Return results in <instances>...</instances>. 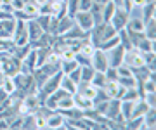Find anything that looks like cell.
Here are the masks:
<instances>
[{
  "label": "cell",
  "instance_id": "1",
  "mask_svg": "<svg viewBox=\"0 0 156 130\" xmlns=\"http://www.w3.org/2000/svg\"><path fill=\"white\" fill-rule=\"evenodd\" d=\"M78 21H80V26L85 30H89L90 26H92V17H90V14H78Z\"/></svg>",
  "mask_w": 156,
  "mask_h": 130
},
{
  "label": "cell",
  "instance_id": "2",
  "mask_svg": "<svg viewBox=\"0 0 156 130\" xmlns=\"http://www.w3.org/2000/svg\"><path fill=\"white\" fill-rule=\"evenodd\" d=\"M113 17H115V26H123V23H125V17H127V12L125 11H118L116 14H113Z\"/></svg>",
  "mask_w": 156,
  "mask_h": 130
},
{
  "label": "cell",
  "instance_id": "3",
  "mask_svg": "<svg viewBox=\"0 0 156 130\" xmlns=\"http://www.w3.org/2000/svg\"><path fill=\"white\" fill-rule=\"evenodd\" d=\"M95 66H97L99 71H104L106 69V59H104L102 54H95Z\"/></svg>",
  "mask_w": 156,
  "mask_h": 130
},
{
  "label": "cell",
  "instance_id": "4",
  "mask_svg": "<svg viewBox=\"0 0 156 130\" xmlns=\"http://www.w3.org/2000/svg\"><path fill=\"white\" fill-rule=\"evenodd\" d=\"M130 28L135 30V31H139V30L144 28V24H142V21H140L139 17H137V19H132V24H130Z\"/></svg>",
  "mask_w": 156,
  "mask_h": 130
},
{
  "label": "cell",
  "instance_id": "5",
  "mask_svg": "<svg viewBox=\"0 0 156 130\" xmlns=\"http://www.w3.org/2000/svg\"><path fill=\"white\" fill-rule=\"evenodd\" d=\"M76 101H78V104H80V107H90V106H92V102H90L89 99H87V97L83 99V97L80 96V97L76 99Z\"/></svg>",
  "mask_w": 156,
  "mask_h": 130
},
{
  "label": "cell",
  "instance_id": "6",
  "mask_svg": "<svg viewBox=\"0 0 156 130\" xmlns=\"http://www.w3.org/2000/svg\"><path fill=\"white\" fill-rule=\"evenodd\" d=\"M4 90H5V92H12V90H14V82H12L11 78H7L5 82H4Z\"/></svg>",
  "mask_w": 156,
  "mask_h": 130
},
{
  "label": "cell",
  "instance_id": "7",
  "mask_svg": "<svg viewBox=\"0 0 156 130\" xmlns=\"http://www.w3.org/2000/svg\"><path fill=\"white\" fill-rule=\"evenodd\" d=\"M62 123V118L61 116H52L49 121V127H59V125Z\"/></svg>",
  "mask_w": 156,
  "mask_h": 130
},
{
  "label": "cell",
  "instance_id": "8",
  "mask_svg": "<svg viewBox=\"0 0 156 130\" xmlns=\"http://www.w3.org/2000/svg\"><path fill=\"white\" fill-rule=\"evenodd\" d=\"M57 104H59V107H71L73 106V99H59L57 101Z\"/></svg>",
  "mask_w": 156,
  "mask_h": 130
},
{
  "label": "cell",
  "instance_id": "9",
  "mask_svg": "<svg viewBox=\"0 0 156 130\" xmlns=\"http://www.w3.org/2000/svg\"><path fill=\"white\" fill-rule=\"evenodd\" d=\"M113 14H115V5H113V4H109V5L106 7V19H109Z\"/></svg>",
  "mask_w": 156,
  "mask_h": 130
},
{
  "label": "cell",
  "instance_id": "10",
  "mask_svg": "<svg viewBox=\"0 0 156 130\" xmlns=\"http://www.w3.org/2000/svg\"><path fill=\"white\" fill-rule=\"evenodd\" d=\"M24 11L28 12V14H37V7L33 4H28V5H24Z\"/></svg>",
  "mask_w": 156,
  "mask_h": 130
},
{
  "label": "cell",
  "instance_id": "11",
  "mask_svg": "<svg viewBox=\"0 0 156 130\" xmlns=\"http://www.w3.org/2000/svg\"><path fill=\"white\" fill-rule=\"evenodd\" d=\"M83 94H85V97H87V99H94V97H95V94H97V92H95L94 89H87V90H85Z\"/></svg>",
  "mask_w": 156,
  "mask_h": 130
},
{
  "label": "cell",
  "instance_id": "12",
  "mask_svg": "<svg viewBox=\"0 0 156 130\" xmlns=\"http://www.w3.org/2000/svg\"><path fill=\"white\" fill-rule=\"evenodd\" d=\"M80 7H82V11H89L90 0H80Z\"/></svg>",
  "mask_w": 156,
  "mask_h": 130
},
{
  "label": "cell",
  "instance_id": "13",
  "mask_svg": "<svg viewBox=\"0 0 156 130\" xmlns=\"http://www.w3.org/2000/svg\"><path fill=\"white\" fill-rule=\"evenodd\" d=\"M56 85H59V76H56V78H54L49 85H47V90H52V89H54Z\"/></svg>",
  "mask_w": 156,
  "mask_h": 130
},
{
  "label": "cell",
  "instance_id": "14",
  "mask_svg": "<svg viewBox=\"0 0 156 130\" xmlns=\"http://www.w3.org/2000/svg\"><path fill=\"white\" fill-rule=\"evenodd\" d=\"M75 68H76V62L73 61V59H71V62H66V66H64V69H66V71H73Z\"/></svg>",
  "mask_w": 156,
  "mask_h": 130
},
{
  "label": "cell",
  "instance_id": "15",
  "mask_svg": "<svg viewBox=\"0 0 156 130\" xmlns=\"http://www.w3.org/2000/svg\"><path fill=\"white\" fill-rule=\"evenodd\" d=\"M64 87H66L68 90H71V92H75V83H73V82H69V80H64Z\"/></svg>",
  "mask_w": 156,
  "mask_h": 130
},
{
  "label": "cell",
  "instance_id": "16",
  "mask_svg": "<svg viewBox=\"0 0 156 130\" xmlns=\"http://www.w3.org/2000/svg\"><path fill=\"white\" fill-rule=\"evenodd\" d=\"M123 113L125 114L132 113V104H130V102H125V104H123Z\"/></svg>",
  "mask_w": 156,
  "mask_h": 130
},
{
  "label": "cell",
  "instance_id": "17",
  "mask_svg": "<svg viewBox=\"0 0 156 130\" xmlns=\"http://www.w3.org/2000/svg\"><path fill=\"white\" fill-rule=\"evenodd\" d=\"M108 94H109V96H116V85L115 83H111L108 87Z\"/></svg>",
  "mask_w": 156,
  "mask_h": 130
},
{
  "label": "cell",
  "instance_id": "18",
  "mask_svg": "<svg viewBox=\"0 0 156 130\" xmlns=\"http://www.w3.org/2000/svg\"><path fill=\"white\" fill-rule=\"evenodd\" d=\"M76 4H78V0H69V12H75L76 11Z\"/></svg>",
  "mask_w": 156,
  "mask_h": 130
},
{
  "label": "cell",
  "instance_id": "19",
  "mask_svg": "<svg viewBox=\"0 0 156 130\" xmlns=\"http://www.w3.org/2000/svg\"><path fill=\"white\" fill-rule=\"evenodd\" d=\"M94 83L95 85H102V83H104V76H102V75H97L95 80H94Z\"/></svg>",
  "mask_w": 156,
  "mask_h": 130
},
{
  "label": "cell",
  "instance_id": "20",
  "mask_svg": "<svg viewBox=\"0 0 156 130\" xmlns=\"http://www.w3.org/2000/svg\"><path fill=\"white\" fill-rule=\"evenodd\" d=\"M146 90H147V92H153V90H154V83H153V80H149V82L146 83Z\"/></svg>",
  "mask_w": 156,
  "mask_h": 130
},
{
  "label": "cell",
  "instance_id": "21",
  "mask_svg": "<svg viewBox=\"0 0 156 130\" xmlns=\"http://www.w3.org/2000/svg\"><path fill=\"white\" fill-rule=\"evenodd\" d=\"M82 54H83V56H90V54H92V47H83V49H82Z\"/></svg>",
  "mask_w": 156,
  "mask_h": 130
},
{
  "label": "cell",
  "instance_id": "22",
  "mask_svg": "<svg viewBox=\"0 0 156 130\" xmlns=\"http://www.w3.org/2000/svg\"><path fill=\"white\" fill-rule=\"evenodd\" d=\"M90 69H83V80H90Z\"/></svg>",
  "mask_w": 156,
  "mask_h": 130
},
{
  "label": "cell",
  "instance_id": "23",
  "mask_svg": "<svg viewBox=\"0 0 156 130\" xmlns=\"http://www.w3.org/2000/svg\"><path fill=\"white\" fill-rule=\"evenodd\" d=\"M120 75H123V76H128V75H130V71H128V69H125V68H122V69H120Z\"/></svg>",
  "mask_w": 156,
  "mask_h": 130
},
{
  "label": "cell",
  "instance_id": "24",
  "mask_svg": "<svg viewBox=\"0 0 156 130\" xmlns=\"http://www.w3.org/2000/svg\"><path fill=\"white\" fill-rule=\"evenodd\" d=\"M134 4H135V5H144L146 0H134Z\"/></svg>",
  "mask_w": 156,
  "mask_h": 130
},
{
  "label": "cell",
  "instance_id": "25",
  "mask_svg": "<svg viewBox=\"0 0 156 130\" xmlns=\"http://www.w3.org/2000/svg\"><path fill=\"white\" fill-rule=\"evenodd\" d=\"M78 75H80V71H75V73H73V82H78Z\"/></svg>",
  "mask_w": 156,
  "mask_h": 130
},
{
  "label": "cell",
  "instance_id": "26",
  "mask_svg": "<svg viewBox=\"0 0 156 130\" xmlns=\"http://www.w3.org/2000/svg\"><path fill=\"white\" fill-rule=\"evenodd\" d=\"M64 57H66L68 61H69V59H73V52H66V54H64Z\"/></svg>",
  "mask_w": 156,
  "mask_h": 130
},
{
  "label": "cell",
  "instance_id": "27",
  "mask_svg": "<svg viewBox=\"0 0 156 130\" xmlns=\"http://www.w3.org/2000/svg\"><path fill=\"white\" fill-rule=\"evenodd\" d=\"M9 0H0V5H4V4H7Z\"/></svg>",
  "mask_w": 156,
  "mask_h": 130
},
{
  "label": "cell",
  "instance_id": "28",
  "mask_svg": "<svg viewBox=\"0 0 156 130\" xmlns=\"http://www.w3.org/2000/svg\"><path fill=\"white\" fill-rule=\"evenodd\" d=\"M97 2H108V0H97Z\"/></svg>",
  "mask_w": 156,
  "mask_h": 130
},
{
  "label": "cell",
  "instance_id": "29",
  "mask_svg": "<svg viewBox=\"0 0 156 130\" xmlns=\"http://www.w3.org/2000/svg\"><path fill=\"white\" fill-rule=\"evenodd\" d=\"M40 2H44V0H40Z\"/></svg>",
  "mask_w": 156,
  "mask_h": 130
},
{
  "label": "cell",
  "instance_id": "30",
  "mask_svg": "<svg viewBox=\"0 0 156 130\" xmlns=\"http://www.w3.org/2000/svg\"><path fill=\"white\" fill-rule=\"evenodd\" d=\"M56 2H59V0H56Z\"/></svg>",
  "mask_w": 156,
  "mask_h": 130
}]
</instances>
